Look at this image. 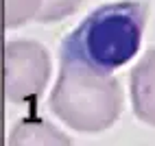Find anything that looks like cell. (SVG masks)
I'll use <instances>...</instances> for the list:
<instances>
[{"mask_svg": "<svg viewBox=\"0 0 155 146\" xmlns=\"http://www.w3.org/2000/svg\"><path fill=\"white\" fill-rule=\"evenodd\" d=\"M147 0H118L92 11L61 44V59L111 72L140 50L147 24Z\"/></svg>", "mask_w": 155, "mask_h": 146, "instance_id": "cell-1", "label": "cell"}, {"mask_svg": "<svg viewBox=\"0 0 155 146\" xmlns=\"http://www.w3.org/2000/svg\"><path fill=\"white\" fill-rule=\"evenodd\" d=\"M48 105L68 127L81 133H98L116 122L122 92L111 72L61 59L59 79Z\"/></svg>", "mask_w": 155, "mask_h": 146, "instance_id": "cell-2", "label": "cell"}, {"mask_svg": "<svg viewBox=\"0 0 155 146\" xmlns=\"http://www.w3.org/2000/svg\"><path fill=\"white\" fill-rule=\"evenodd\" d=\"M50 74L44 46L28 39H11L5 48V89L11 102H33Z\"/></svg>", "mask_w": 155, "mask_h": 146, "instance_id": "cell-3", "label": "cell"}, {"mask_svg": "<svg viewBox=\"0 0 155 146\" xmlns=\"http://www.w3.org/2000/svg\"><path fill=\"white\" fill-rule=\"evenodd\" d=\"M81 0H7V26H22L31 20L53 22L79 9Z\"/></svg>", "mask_w": 155, "mask_h": 146, "instance_id": "cell-4", "label": "cell"}, {"mask_svg": "<svg viewBox=\"0 0 155 146\" xmlns=\"http://www.w3.org/2000/svg\"><path fill=\"white\" fill-rule=\"evenodd\" d=\"M131 102L136 118L155 127V48L131 72Z\"/></svg>", "mask_w": 155, "mask_h": 146, "instance_id": "cell-5", "label": "cell"}, {"mask_svg": "<svg viewBox=\"0 0 155 146\" xmlns=\"http://www.w3.org/2000/svg\"><path fill=\"white\" fill-rule=\"evenodd\" d=\"M9 144L11 146H15V144H24V146H31V144H64V146H68V144H72V140L68 135L59 133L55 127H50L48 122L39 120V118H24L13 127Z\"/></svg>", "mask_w": 155, "mask_h": 146, "instance_id": "cell-6", "label": "cell"}]
</instances>
